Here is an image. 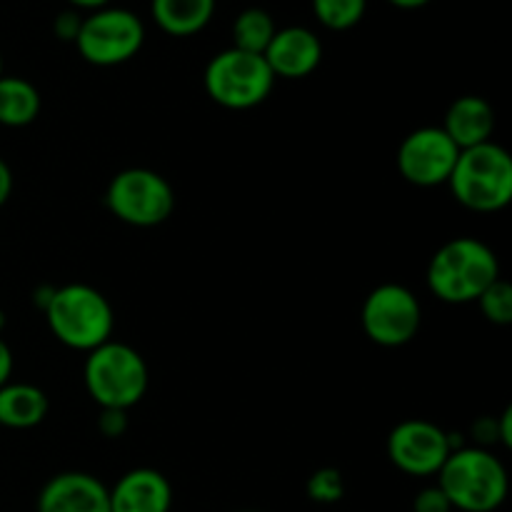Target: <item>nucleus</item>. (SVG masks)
Returning <instances> with one entry per match:
<instances>
[{
  "instance_id": "nucleus-22",
  "label": "nucleus",
  "mask_w": 512,
  "mask_h": 512,
  "mask_svg": "<svg viewBox=\"0 0 512 512\" xmlns=\"http://www.w3.org/2000/svg\"><path fill=\"white\" fill-rule=\"evenodd\" d=\"M305 493L313 503L320 505H333L340 503L345 495V480L338 468H320L305 483Z\"/></svg>"
},
{
  "instance_id": "nucleus-33",
  "label": "nucleus",
  "mask_w": 512,
  "mask_h": 512,
  "mask_svg": "<svg viewBox=\"0 0 512 512\" xmlns=\"http://www.w3.org/2000/svg\"><path fill=\"white\" fill-rule=\"evenodd\" d=\"M3 330H5V313L0 310V333H3Z\"/></svg>"
},
{
  "instance_id": "nucleus-3",
  "label": "nucleus",
  "mask_w": 512,
  "mask_h": 512,
  "mask_svg": "<svg viewBox=\"0 0 512 512\" xmlns=\"http://www.w3.org/2000/svg\"><path fill=\"white\" fill-rule=\"evenodd\" d=\"M43 313L50 333L70 350L90 353L113 338L115 310L93 285L73 283L55 288Z\"/></svg>"
},
{
  "instance_id": "nucleus-11",
  "label": "nucleus",
  "mask_w": 512,
  "mask_h": 512,
  "mask_svg": "<svg viewBox=\"0 0 512 512\" xmlns=\"http://www.w3.org/2000/svg\"><path fill=\"white\" fill-rule=\"evenodd\" d=\"M460 148L448 138L443 128H418L398 148V170L410 185L438 188L450 180Z\"/></svg>"
},
{
  "instance_id": "nucleus-26",
  "label": "nucleus",
  "mask_w": 512,
  "mask_h": 512,
  "mask_svg": "<svg viewBox=\"0 0 512 512\" xmlns=\"http://www.w3.org/2000/svg\"><path fill=\"white\" fill-rule=\"evenodd\" d=\"M470 435L475 438V448H485L488 450V445H498L500 443V423L498 418H490V415H483V418H478L473 423V428H470Z\"/></svg>"
},
{
  "instance_id": "nucleus-24",
  "label": "nucleus",
  "mask_w": 512,
  "mask_h": 512,
  "mask_svg": "<svg viewBox=\"0 0 512 512\" xmlns=\"http://www.w3.org/2000/svg\"><path fill=\"white\" fill-rule=\"evenodd\" d=\"M413 512H453V505L438 485L423 488L413 500Z\"/></svg>"
},
{
  "instance_id": "nucleus-28",
  "label": "nucleus",
  "mask_w": 512,
  "mask_h": 512,
  "mask_svg": "<svg viewBox=\"0 0 512 512\" xmlns=\"http://www.w3.org/2000/svg\"><path fill=\"white\" fill-rule=\"evenodd\" d=\"M10 193H13V170H10V165L0 158V208L8 203Z\"/></svg>"
},
{
  "instance_id": "nucleus-15",
  "label": "nucleus",
  "mask_w": 512,
  "mask_h": 512,
  "mask_svg": "<svg viewBox=\"0 0 512 512\" xmlns=\"http://www.w3.org/2000/svg\"><path fill=\"white\" fill-rule=\"evenodd\" d=\"M440 128L460 150L490 143L495 133V108L480 95H463L450 105Z\"/></svg>"
},
{
  "instance_id": "nucleus-14",
  "label": "nucleus",
  "mask_w": 512,
  "mask_h": 512,
  "mask_svg": "<svg viewBox=\"0 0 512 512\" xmlns=\"http://www.w3.org/2000/svg\"><path fill=\"white\" fill-rule=\"evenodd\" d=\"M110 490V512H170L173 485L160 470L135 468Z\"/></svg>"
},
{
  "instance_id": "nucleus-8",
  "label": "nucleus",
  "mask_w": 512,
  "mask_h": 512,
  "mask_svg": "<svg viewBox=\"0 0 512 512\" xmlns=\"http://www.w3.org/2000/svg\"><path fill=\"white\" fill-rule=\"evenodd\" d=\"M110 213L133 228L163 225L175 210V190L168 180L150 168H125L105 190Z\"/></svg>"
},
{
  "instance_id": "nucleus-29",
  "label": "nucleus",
  "mask_w": 512,
  "mask_h": 512,
  "mask_svg": "<svg viewBox=\"0 0 512 512\" xmlns=\"http://www.w3.org/2000/svg\"><path fill=\"white\" fill-rule=\"evenodd\" d=\"M500 423V445L512 448V408H505L503 415L498 418Z\"/></svg>"
},
{
  "instance_id": "nucleus-25",
  "label": "nucleus",
  "mask_w": 512,
  "mask_h": 512,
  "mask_svg": "<svg viewBox=\"0 0 512 512\" xmlns=\"http://www.w3.org/2000/svg\"><path fill=\"white\" fill-rule=\"evenodd\" d=\"M80 25H83V15H80L78 10H63V13L55 15L53 20L55 38L63 40V43H75V38H78L80 33Z\"/></svg>"
},
{
  "instance_id": "nucleus-20",
  "label": "nucleus",
  "mask_w": 512,
  "mask_h": 512,
  "mask_svg": "<svg viewBox=\"0 0 512 512\" xmlns=\"http://www.w3.org/2000/svg\"><path fill=\"white\" fill-rule=\"evenodd\" d=\"M365 8H368V0H313V13L318 23L335 33L355 28L363 20Z\"/></svg>"
},
{
  "instance_id": "nucleus-5",
  "label": "nucleus",
  "mask_w": 512,
  "mask_h": 512,
  "mask_svg": "<svg viewBox=\"0 0 512 512\" xmlns=\"http://www.w3.org/2000/svg\"><path fill=\"white\" fill-rule=\"evenodd\" d=\"M83 383L100 410H130L148 393V363L130 345L108 340L85 358Z\"/></svg>"
},
{
  "instance_id": "nucleus-12",
  "label": "nucleus",
  "mask_w": 512,
  "mask_h": 512,
  "mask_svg": "<svg viewBox=\"0 0 512 512\" xmlns=\"http://www.w3.org/2000/svg\"><path fill=\"white\" fill-rule=\"evenodd\" d=\"M275 80H300L315 73L323 60V43L318 35L303 25H288L275 30L273 40L263 53Z\"/></svg>"
},
{
  "instance_id": "nucleus-16",
  "label": "nucleus",
  "mask_w": 512,
  "mask_h": 512,
  "mask_svg": "<svg viewBox=\"0 0 512 512\" xmlns=\"http://www.w3.org/2000/svg\"><path fill=\"white\" fill-rule=\"evenodd\" d=\"M150 10L165 35L190 38L208 28L215 15V0H150Z\"/></svg>"
},
{
  "instance_id": "nucleus-35",
  "label": "nucleus",
  "mask_w": 512,
  "mask_h": 512,
  "mask_svg": "<svg viewBox=\"0 0 512 512\" xmlns=\"http://www.w3.org/2000/svg\"><path fill=\"white\" fill-rule=\"evenodd\" d=\"M240 512H253V510H240Z\"/></svg>"
},
{
  "instance_id": "nucleus-21",
  "label": "nucleus",
  "mask_w": 512,
  "mask_h": 512,
  "mask_svg": "<svg viewBox=\"0 0 512 512\" xmlns=\"http://www.w3.org/2000/svg\"><path fill=\"white\" fill-rule=\"evenodd\" d=\"M480 313L493 325H510L512 323V288L503 278L495 280L488 290L478 298Z\"/></svg>"
},
{
  "instance_id": "nucleus-2",
  "label": "nucleus",
  "mask_w": 512,
  "mask_h": 512,
  "mask_svg": "<svg viewBox=\"0 0 512 512\" xmlns=\"http://www.w3.org/2000/svg\"><path fill=\"white\" fill-rule=\"evenodd\" d=\"M438 488L460 512H495L508 498V470L485 448H455L438 470Z\"/></svg>"
},
{
  "instance_id": "nucleus-23",
  "label": "nucleus",
  "mask_w": 512,
  "mask_h": 512,
  "mask_svg": "<svg viewBox=\"0 0 512 512\" xmlns=\"http://www.w3.org/2000/svg\"><path fill=\"white\" fill-rule=\"evenodd\" d=\"M98 430L103 438L108 440H118L128 433V410H113V408H103L100 410L98 418Z\"/></svg>"
},
{
  "instance_id": "nucleus-10",
  "label": "nucleus",
  "mask_w": 512,
  "mask_h": 512,
  "mask_svg": "<svg viewBox=\"0 0 512 512\" xmlns=\"http://www.w3.org/2000/svg\"><path fill=\"white\" fill-rule=\"evenodd\" d=\"M453 435L430 420H403L388 435V458L400 473L413 478L438 475L448 455L453 453Z\"/></svg>"
},
{
  "instance_id": "nucleus-31",
  "label": "nucleus",
  "mask_w": 512,
  "mask_h": 512,
  "mask_svg": "<svg viewBox=\"0 0 512 512\" xmlns=\"http://www.w3.org/2000/svg\"><path fill=\"white\" fill-rule=\"evenodd\" d=\"M53 293H55L53 285H40V288H35V290H33L35 305H38L40 310H45V308H48L50 298H53Z\"/></svg>"
},
{
  "instance_id": "nucleus-4",
  "label": "nucleus",
  "mask_w": 512,
  "mask_h": 512,
  "mask_svg": "<svg viewBox=\"0 0 512 512\" xmlns=\"http://www.w3.org/2000/svg\"><path fill=\"white\" fill-rule=\"evenodd\" d=\"M453 198L473 213H498L512 200V158L498 143L460 150L448 180Z\"/></svg>"
},
{
  "instance_id": "nucleus-19",
  "label": "nucleus",
  "mask_w": 512,
  "mask_h": 512,
  "mask_svg": "<svg viewBox=\"0 0 512 512\" xmlns=\"http://www.w3.org/2000/svg\"><path fill=\"white\" fill-rule=\"evenodd\" d=\"M275 30H278V25H275L273 15L268 10L245 8L233 23V48L263 55L270 40H273Z\"/></svg>"
},
{
  "instance_id": "nucleus-18",
  "label": "nucleus",
  "mask_w": 512,
  "mask_h": 512,
  "mask_svg": "<svg viewBox=\"0 0 512 512\" xmlns=\"http://www.w3.org/2000/svg\"><path fill=\"white\" fill-rule=\"evenodd\" d=\"M40 115V93L30 80L0 75V125L25 128Z\"/></svg>"
},
{
  "instance_id": "nucleus-1",
  "label": "nucleus",
  "mask_w": 512,
  "mask_h": 512,
  "mask_svg": "<svg viewBox=\"0 0 512 512\" xmlns=\"http://www.w3.org/2000/svg\"><path fill=\"white\" fill-rule=\"evenodd\" d=\"M495 280H500L498 255L478 238L450 240L428 265V288L448 305L478 303Z\"/></svg>"
},
{
  "instance_id": "nucleus-13",
  "label": "nucleus",
  "mask_w": 512,
  "mask_h": 512,
  "mask_svg": "<svg viewBox=\"0 0 512 512\" xmlns=\"http://www.w3.org/2000/svg\"><path fill=\"white\" fill-rule=\"evenodd\" d=\"M38 512H110V490L90 473H60L40 490Z\"/></svg>"
},
{
  "instance_id": "nucleus-34",
  "label": "nucleus",
  "mask_w": 512,
  "mask_h": 512,
  "mask_svg": "<svg viewBox=\"0 0 512 512\" xmlns=\"http://www.w3.org/2000/svg\"><path fill=\"white\" fill-rule=\"evenodd\" d=\"M0 75H3V55H0Z\"/></svg>"
},
{
  "instance_id": "nucleus-27",
  "label": "nucleus",
  "mask_w": 512,
  "mask_h": 512,
  "mask_svg": "<svg viewBox=\"0 0 512 512\" xmlns=\"http://www.w3.org/2000/svg\"><path fill=\"white\" fill-rule=\"evenodd\" d=\"M10 375H13V350L0 338V388L10 383Z\"/></svg>"
},
{
  "instance_id": "nucleus-9",
  "label": "nucleus",
  "mask_w": 512,
  "mask_h": 512,
  "mask_svg": "<svg viewBox=\"0 0 512 512\" xmlns=\"http://www.w3.org/2000/svg\"><path fill=\"white\" fill-rule=\"evenodd\" d=\"M423 308L410 288L383 283L373 288L360 310V325L368 340L380 348H403L418 335Z\"/></svg>"
},
{
  "instance_id": "nucleus-6",
  "label": "nucleus",
  "mask_w": 512,
  "mask_h": 512,
  "mask_svg": "<svg viewBox=\"0 0 512 512\" xmlns=\"http://www.w3.org/2000/svg\"><path fill=\"white\" fill-rule=\"evenodd\" d=\"M205 93L213 103L228 110H250L270 98L275 88V75L263 55L245 50H220L203 73Z\"/></svg>"
},
{
  "instance_id": "nucleus-32",
  "label": "nucleus",
  "mask_w": 512,
  "mask_h": 512,
  "mask_svg": "<svg viewBox=\"0 0 512 512\" xmlns=\"http://www.w3.org/2000/svg\"><path fill=\"white\" fill-rule=\"evenodd\" d=\"M388 3L400 10H418V8H425L428 3H433V0H388Z\"/></svg>"
},
{
  "instance_id": "nucleus-7",
  "label": "nucleus",
  "mask_w": 512,
  "mask_h": 512,
  "mask_svg": "<svg viewBox=\"0 0 512 512\" xmlns=\"http://www.w3.org/2000/svg\"><path fill=\"white\" fill-rule=\"evenodd\" d=\"M145 43V25L133 10L105 8L85 15L75 38L80 58L98 68H113L133 60Z\"/></svg>"
},
{
  "instance_id": "nucleus-30",
  "label": "nucleus",
  "mask_w": 512,
  "mask_h": 512,
  "mask_svg": "<svg viewBox=\"0 0 512 512\" xmlns=\"http://www.w3.org/2000/svg\"><path fill=\"white\" fill-rule=\"evenodd\" d=\"M65 3L70 5V8L73 10H90V13H93V10H100V8H105V5H110V0H65Z\"/></svg>"
},
{
  "instance_id": "nucleus-17",
  "label": "nucleus",
  "mask_w": 512,
  "mask_h": 512,
  "mask_svg": "<svg viewBox=\"0 0 512 512\" xmlns=\"http://www.w3.org/2000/svg\"><path fill=\"white\" fill-rule=\"evenodd\" d=\"M48 395L30 383H5L0 388V425L10 430H30L48 415Z\"/></svg>"
}]
</instances>
